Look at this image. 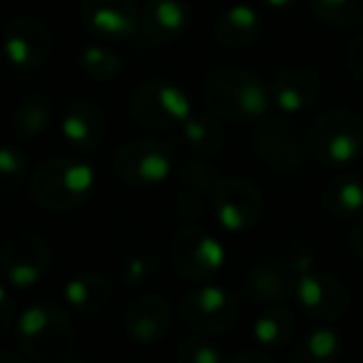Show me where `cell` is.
I'll use <instances>...</instances> for the list:
<instances>
[{"label":"cell","mask_w":363,"mask_h":363,"mask_svg":"<svg viewBox=\"0 0 363 363\" xmlns=\"http://www.w3.org/2000/svg\"><path fill=\"white\" fill-rule=\"evenodd\" d=\"M129 111L141 126L156 131H176L193 116V106L183 86L176 82L151 77L129 96Z\"/></svg>","instance_id":"5b68a950"},{"label":"cell","mask_w":363,"mask_h":363,"mask_svg":"<svg viewBox=\"0 0 363 363\" xmlns=\"http://www.w3.org/2000/svg\"><path fill=\"white\" fill-rule=\"evenodd\" d=\"M65 301L77 314H101L111 301V284L99 272H79L65 284Z\"/></svg>","instance_id":"603a6c76"},{"label":"cell","mask_w":363,"mask_h":363,"mask_svg":"<svg viewBox=\"0 0 363 363\" xmlns=\"http://www.w3.org/2000/svg\"><path fill=\"white\" fill-rule=\"evenodd\" d=\"M296 336V316L279 304L262 309L252 321V341L259 349H284Z\"/></svg>","instance_id":"d4e9b609"},{"label":"cell","mask_w":363,"mask_h":363,"mask_svg":"<svg viewBox=\"0 0 363 363\" xmlns=\"http://www.w3.org/2000/svg\"><path fill=\"white\" fill-rule=\"evenodd\" d=\"M240 304L228 289L216 284H203L191 289L181 299V319L193 334L216 336L235 326Z\"/></svg>","instance_id":"30bf717a"},{"label":"cell","mask_w":363,"mask_h":363,"mask_svg":"<svg viewBox=\"0 0 363 363\" xmlns=\"http://www.w3.org/2000/svg\"><path fill=\"white\" fill-rule=\"evenodd\" d=\"M223 363H274L272 356H267L262 349H252V351H240V354H233L228 361Z\"/></svg>","instance_id":"e575fe53"},{"label":"cell","mask_w":363,"mask_h":363,"mask_svg":"<svg viewBox=\"0 0 363 363\" xmlns=\"http://www.w3.org/2000/svg\"><path fill=\"white\" fill-rule=\"evenodd\" d=\"M191 20L188 0H148L141 10V35L146 43L171 45L188 33Z\"/></svg>","instance_id":"2e32d148"},{"label":"cell","mask_w":363,"mask_h":363,"mask_svg":"<svg viewBox=\"0 0 363 363\" xmlns=\"http://www.w3.org/2000/svg\"><path fill=\"white\" fill-rule=\"evenodd\" d=\"M213 35L223 48L242 50L250 48L262 35V15L252 5H230L213 23Z\"/></svg>","instance_id":"ffe728a7"},{"label":"cell","mask_w":363,"mask_h":363,"mask_svg":"<svg viewBox=\"0 0 363 363\" xmlns=\"http://www.w3.org/2000/svg\"><path fill=\"white\" fill-rule=\"evenodd\" d=\"M269 91H272V104L282 114L291 116L316 104L321 94V82L306 67H284L282 72L274 74Z\"/></svg>","instance_id":"ac0fdd59"},{"label":"cell","mask_w":363,"mask_h":363,"mask_svg":"<svg viewBox=\"0 0 363 363\" xmlns=\"http://www.w3.org/2000/svg\"><path fill=\"white\" fill-rule=\"evenodd\" d=\"M96 173L82 158L57 156L43 161L30 176V198L48 213H72L91 198Z\"/></svg>","instance_id":"3957f363"},{"label":"cell","mask_w":363,"mask_h":363,"mask_svg":"<svg viewBox=\"0 0 363 363\" xmlns=\"http://www.w3.org/2000/svg\"><path fill=\"white\" fill-rule=\"evenodd\" d=\"M28 178V158L20 148L0 146V198H8L18 191Z\"/></svg>","instance_id":"4dcf8cb0"},{"label":"cell","mask_w":363,"mask_h":363,"mask_svg":"<svg viewBox=\"0 0 363 363\" xmlns=\"http://www.w3.org/2000/svg\"><path fill=\"white\" fill-rule=\"evenodd\" d=\"M203 104L223 121H259L269 114L272 91L252 69L218 67L203 79Z\"/></svg>","instance_id":"6da1fadb"},{"label":"cell","mask_w":363,"mask_h":363,"mask_svg":"<svg viewBox=\"0 0 363 363\" xmlns=\"http://www.w3.org/2000/svg\"><path fill=\"white\" fill-rule=\"evenodd\" d=\"M324 208L336 220H354L363 213V181L354 173H341L326 186Z\"/></svg>","instance_id":"484cf974"},{"label":"cell","mask_w":363,"mask_h":363,"mask_svg":"<svg viewBox=\"0 0 363 363\" xmlns=\"http://www.w3.org/2000/svg\"><path fill=\"white\" fill-rule=\"evenodd\" d=\"M216 119L218 116H196L193 114L186 124L176 129L178 139H181L188 148H193V151H198V153H206V156L218 153L220 148L225 146V131Z\"/></svg>","instance_id":"4316f807"},{"label":"cell","mask_w":363,"mask_h":363,"mask_svg":"<svg viewBox=\"0 0 363 363\" xmlns=\"http://www.w3.org/2000/svg\"><path fill=\"white\" fill-rule=\"evenodd\" d=\"M173 363H223V354L206 339H186L176 349Z\"/></svg>","instance_id":"1f68e13d"},{"label":"cell","mask_w":363,"mask_h":363,"mask_svg":"<svg viewBox=\"0 0 363 363\" xmlns=\"http://www.w3.org/2000/svg\"><path fill=\"white\" fill-rule=\"evenodd\" d=\"M173 309L166 296L148 291L126 306L124 311V334L129 341L141 346H153L171 334Z\"/></svg>","instance_id":"9a60e30c"},{"label":"cell","mask_w":363,"mask_h":363,"mask_svg":"<svg viewBox=\"0 0 363 363\" xmlns=\"http://www.w3.org/2000/svg\"><path fill=\"white\" fill-rule=\"evenodd\" d=\"M52 119H55V101L52 96L43 94V91L23 96L15 104L13 116H10L15 136L23 141H33L38 136H43L50 129Z\"/></svg>","instance_id":"cb8c5ba5"},{"label":"cell","mask_w":363,"mask_h":363,"mask_svg":"<svg viewBox=\"0 0 363 363\" xmlns=\"http://www.w3.org/2000/svg\"><path fill=\"white\" fill-rule=\"evenodd\" d=\"M82 25L106 43H126L141 33L139 0H79Z\"/></svg>","instance_id":"5bb4252c"},{"label":"cell","mask_w":363,"mask_h":363,"mask_svg":"<svg viewBox=\"0 0 363 363\" xmlns=\"http://www.w3.org/2000/svg\"><path fill=\"white\" fill-rule=\"evenodd\" d=\"M0 363H28L20 354L15 351H0Z\"/></svg>","instance_id":"74e56055"},{"label":"cell","mask_w":363,"mask_h":363,"mask_svg":"<svg viewBox=\"0 0 363 363\" xmlns=\"http://www.w3.org/2000/svg\"><path fill=\"white\" fill-rule=\"evenodd\" d=\"M15 336L23 354L35 363H65L77 344L72 319L55 301L25 306L15 321Z\"/></svg>","instance_id":"7a4b0ae2"},{"label":"cell","mask_w":363,"mask_h":363,"mask_svg":"<svg viewBox=\"0 0 363 363\" xmlns=\"http://www.w3.org/2000/svg\"><path fill=\"white\" fill-rule=\"evenodd\" d=\"M349 250H351V255H354V257L363 259V218L354 225V228H351V233H349Z\"/></svg>","instance_id":"d590c367"},{"label":"cell","mask_w":363,"mask_h":363,"mask_svg":"<svg viewBox=\"0 0 363 363\" xmlns=\"http://www.w3.org/2000/svg\"><path fill=\"white\" fill-rule=\"evenodd\" d=\"M252 153L274 173H294L306 163L309 139L291 119H259L252 131Z\"/></svg>","instance_id":"52a82bcc"},{"label":"cell","mask_w":363,"mask_h":363,"mask_svg":"<svg viewBox=\"0 0 363 363\" xmlns=\"http://www.w3.org/2000/svg\"><path fill=\"white\" fill-rule=\"evenodd\" d=\"M344 356V336L331 326H311L294 341L289 363H339Z\"/></svg>","instance_id":"7402d4cb"},{"label":"cell","mask_w":363,"mask_h":363,"mask_svg":"<svg viewBox=\"0 0 363 363\" xmlns=\"http://www.w3.org/2000/svg\"><path fill=\"white\" fill-rule=\"evenodd\" d=\"M114 176L124 186L131 188H151L168 181L176 168V153L171 144L161 139H134L119 146L114 153Z\"/></svg>","instance_id":"8992f818"},{"label":"cell","mask_w":363,"mask_h":363,"mask_svg":"<svg viewBox=\"0 0 363 363\" xmlns=\"http://www.w3.org/2000/svg\"><path fill=\"white\" fill-rule=\"evenodd\" d=\"M294 299L311 319L334 321L349 311L351 291L336 274L311 264L294 274Z\"/></svg>","instance_id":"7c38bea8"},{"label":"cell","mask_w":363,"mask_h":363,"mask_svg":"<svg viewBox=\"0 0 363 363\" xmlns=\"http://www.w3.org/2000/svg\"><path fill=\"white\" fill-rule=\"evenodd\" d=\"M106 114L99 104L89 99H77L67 106L62 121H60V134L65 144L74 151H94L106 139Z\"/></svg>","instance_id":"e0dca14e"},{"label":"cell","mask_w":363,"mask_h":363,"mask_svg":"<svg viewBox=\"0 0 363 363\" xmlns=\"http://www.w3.org/2000/svg\"><path fill=\"white\" fill-rule=\"evenodd\" d=\"M52 250L33 230L13 233L0 245V279L13 289H30L48 274Z\"/></svg>","instance_id":"9c48e42d"},{"label":"cell","mask_w":363,"mask_h":363,"mask_svg":"<svg viewBox=\"0 0 363 363\" xmlns=\"http://www.w3.org/2000/svg\"><path fill=\"white\" fill-rule=\"evenodd\" d=\"M262 3L267 5V8H272V10H289L296 0H262Z\"/></svg>","instance_id":"8d00e7d4"},{"label":"cell","mask_w":363,"mask_h":363,"mask_svg":"<svg viewBox=\"0 0 363 363\" xmlns=\"http://www.w3.org/2000/svg\"><path fill=\"white\" fill-rule=\"evenodd\" d=\"M346 67L356 79L363 82V33L356 35L346 48Z\"/></svg>","instance_id":"d6a6232c"},{"label":"cell","mask_w":363,"mask_h":363,"mask_svg":"<svg viewBox=\"0 0 363 363\" xmlns=\"http://www.w3.org/2000/svg\"><path fill=\"white\" fill-rule=\"evenodd\" d=\"M218 171L208 161H188L181 171V191L176 198V213L186 220H198L206 211L218 186Z\"/></svg>","instance_id":"d6986e66"},{"label":"cell","mask_w":363,"mask_h":363,"mask_svg":"<svg viewBox=\"0 0 363 363\" xmlns=\"http://www.w3.org/2000/svg\"><path fill=\"white\" fill-rule=\"evenodd\" d=\"M77 67L91 82H111L121 74L124 62H121L119 55L101 48V45H86L77 57Z\"/></svg>","instance_id":"83f0119b"},{"label":"cell","mask_w":363,"mask_h":363,"mask_svg":"<svg viewBox=\"0 0 363 363\" xmlns=\"http://www.w3.org/2000/svg\"><path fill=\"white\" fill-rule=\"evenodd\" d=\"M168 257L178 277L188 282H208L223 269L225 247L213 233L198 225H186L171 238Z\"/></svg>","instance_id":"ba28073f"},{"label":"cell","mask_w":363,"mask_h":363,"mask_svg":"<svg viewBox=\"0 0 363 363\" xmlns=\"http://www.w3.org/2000/svg\"><path fill=\"white\" fill-rule=\"evenodd\" d=\"M158 274V257L141 250L124 252L119 262V282L124 289H141Z\"/></svg>","instance_id":"f1b7e54d"},{"label":"cell","mask_w":363,"mask_h":363,"mask_svg":"<svg viewBox=\"0 0 363 363\" xmlns=\"http://www.w3.org/2000/svg\"><path fill=\"white\" fill-rule=\"evenodd\" d=\"M245 294L255 301L282 304L294 294V277L282 262H259L245 277Z\"/></svg>","instance_id":"44dd1931"},{"label":"cell","mask_w":363,"mask_h":363,"mask_svg":"<svg viewBox=\"0 0 363 363\" xmlns=\"http://www.w3.org/2000/svg\"><path fill=\"white\" fill-rule=\"evenodd\" d=\"M65 363H91V361H86V359H67Z\"/></svg>","instance_id":"f35d334b"},{"label":"cell","mask_w":363,"mask_h":363,"mask_svg":"<svg viewBox=\"0 0 363 363\" xmlns=\"http://www.w3.org/2000/svg\"><path fill=\"white\" fill-rule=\"evenodd\" d=\"M0 50L10 69L33 72L52 52V30L35 15H20L5 25Z\"/></svg>","instance_id":"8fae6325"},{"label":"cell","mask_w":363,"mask_h":363,"mask_svg":"<svg viewBox=\"0 0 363 363\" xmlns=\"http://www.w3.org/2000/svg\"><path fill=\"white\" fill-rule=\"evenodd\" d=\"M213 216L228 233H247L264 216V198L247 178H225L211 198Z\"/></svg>","instance_id":"4fadbf2b"},{"label":"cell","mask_w":363,"mask_h":363,"mask_svg":"<svg viewBox=\"0 0 363 363\" xmlns=\"http://www.w3.org/2000/svg\"><path fill=\"white\" fill-rule=\"evenodd\" d=\"M13 321H15L13 296H10V291L0 284V341L10 334V329H13Z\"/></svg>","instance_id":"836d02e7"},{"label":"cell","mask_w":363,"mask_h":363,"mask_svg":"<svg viewBox=\"0 0 363 363\" xmlns=\"http://www.w3.org/2000/svg\"><path fill=\"white\" fill-rule=\"evenodd\" d=\"M309 153L329 168H344L363 153V119L351 109H329L309 129Z\"/></svg>","instance_id":"277c9868"},{"label":"cell","mask_w":363,"mask_h":363,"mask_svg":"<svg viewBox=\"0 0 363 363\" xmlns=\"http://www.w3.org/2000/svg\"><path fill=\"white\" fill-rule=\"evenodd\" d=\"M309 8L321 23L334 28H354L363 23V0H309Z\"/></svg>","instance_id":"f546056e"}]
</instances>
